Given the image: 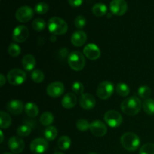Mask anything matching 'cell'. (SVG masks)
<instances>
[{
	"instance_id": "ac0fdd59",
	"label": "cell",
	"mask_w": 154,
	"mask_h": 154,
	"mask_svg": "<svg viewBox=\"0 0 154 154\" xmlns=\"http://www.w3.org/2000/svg\"><path fill=\"white\" fill-rule=\"evenodd\" d=\"M87 39V34L82 30H78L72 34L71 42L75 47L83 46L86 43Z\"/></svg>"
},
{
	"instance_id": "f35d334b",
	"label": "cell",
	"mask_w": 154,
	"mask_h": 154,
	"mask_svg": "<svg viewBox=\"0 0 154 154\" xmlns=\"http://www.w3.org/2000/svg\"><path fill=\"white\" fill-rule=\"evenodd\" d=\"M83 1L84 0H69V4L72 7L74 8H77L79 7L82 5Z\"/></svg>"
},
{
	"instance_id": "cb8c5ba5",
	"label": "cell",
	"mask_w": 154,
	"mask_h": 154,
	"mask_svg": "<svg viewBox=\"0 0 154 154\" xmlns=\"http://www.w3.org/2000/svg\"><path fill=\"white\" fill-rule=\"evenodd\" d=\"M107 6L103 3H96L92 8L93 14L96 17H102L107 13Z\"/></svg>"
},
{
	"instance_id": "52a82bcc",
	"label": "cell",
	"mask_w": 154,
	"mask_h": 154,
	"mask_svg": "<svg viewBox=\"0 0 154 154\" xmlns=\"http://www.w3.org/2000/svg\"><path fill=\"white\" fill-rule=\"evenodd\" d=\"M104 120L110 127L117 128L121 125L123 122V117L118 111L111 110L105 113Z\"/></svg>"
},
{
	"instance_id": "7a4b0ae2",
	"label": "cell",
	"mask_w": 154,
	"mask_h": 154,
	"mask_svg": "<svg viewBox=\"0 0 154 154\" xmlns=\"http://www.w3.org/2000/svg\"><path fill=\"white\" fill-rule=\"evenodd\" d=\"M48 29L54 35H62L67 32L68 24L58 17H53L48 21Z\"/></svg>"
},
{
	"instance_id": "b9f144b4",
	"label": "cell",
	"mask_w": 154,
	"mask_h": 154,
	"mask_svg": "<svg viewBox=\"0 0 154 154\" xmlns=\"http://www.w3.org/2000/svg\"><path fill=\"white\" fill-rule=\"evenodd\" d=\"M54 154H64V153H60V152H57V153H54Z\"/></svg>"
},
{
	"instance_id": "4dcf8cb0",
	"label": "cell",
	"mask_w": 154,
	"mask_h": 154,
	"mask_svg": "<svg viewBox=\"0 0 154 154\" xmlns=\"http://www.w3.org/2000/svg\"><path fill=\"white\" fill-rule=\"evenodd\" d=\"M138 95L141 99H149L151 95V89L147 86H141L138 90Z\"/></svg>"
},
{
	"instance_id": "484cf974",
	"label": "cell",
	"mask_w": 154,
	"mask_h": 154,
	"mask_svg": "<svg viewBox=\"0 0 154 154\" xmlns=\"http://www.w3.org/2000/svg\"><path fill=\"white\" fill-rule=\"evenodd\" d=\"M142 108L148 115H154V99H147L143 102Z\"/></svg>"
},
{
	"instance_id": "e575fe53",
	"label": "cell",
	"mask_w": 154,
	"mask_h": 154,
	"mask_svg": "<svg viewBox=\"0 0 154 154\" xmlns=\"http://www.w3.org/2000/svg\"><path fill=\"white\" fill-rule=\"evenodd\" d=\"M90 124L85 119H79L76 122V127L81 132H86L90 129Z\"/></svg>"
},
{
	"instance_id": "5b68a950",
	"label": "cell",
	"mask_w": 154,
	"mask_h": 154,
	"mask_svg": "<svg viewBox=\"0 0 154 154\" xmlns=\"http://www.w3.org/2000/svg\"><path fill=\"white\" fill-rule=\"evenodd\" d=\"M114 91V84L111 81H102L98 86L97 90H96V95L99 99L106 100L112 96Z\"/></svg>"
},
{
	"instance_id": "e0dca14e",
	"label": "cell",
	"mask_w": 154,
	"mask_h": 154,
	"mask_svg": "<svg viewBox=\"0 0 154 154\" xmlns=\"http://www.w3.org/2000/svg\"><path fill=\"white\" fill-rule=\"evenodd\" d=\"M6 108L11 114L14 115H19L23 112L25 107L22 101L18 100V99H13L8 102Z\"/></svg>"
},
{
	"instance_id": "7402d4cb",
	"label": "cell",
	"mask_w": 154,
	"mask_h": 154,
	"mask_svg": "<svg viewBox=\"0 0 154 154\" xmlns=\"http://www.w3.org/2000/svg\"><path fill=\"white\" fill-rule=\"evenodd\" d=\"M71 144H72L71 138L67 135H63V136L60 137L57 142L58 147L63 151L69 150L71 147Z\"/></svg>"
},
{
	"instance_id": "f1b7e54d",
	"label": "cell",
	"mask_w": 154,
	"mask_h": 154,
	"mask_svg": "<svg viewBox=\"0 0 154 154\" xmlns=\"http://www.w3.org/2000/svg\"><path fill=\"white\" fill-rule=\"evenodd\" d=\"M32 132V128L29 125L22 124L17 129V133L20 137H26Z\"/></svg>"
},
{
	"instance_id": "d6a6232c",
	"label": "cell",
	"mask_w": 154,
	"mask_h": 154,
	"mask_svg": "<svg viewBox=\"0 0 154 154\" xmlns=\"http://www.w3.org/2000/svg\"><path fill=\"white\" fill-rule=\"evenodd\" d=\"M49 10V5L45 2H41L35 6V11L38 14H45Z\"/></svg>"
},
{
	"instance_id": "ee69618b",
	"label": "cell",
	"mask_w": 154,
	"mask_h": 154,
	"mask_svg": "<svg viewBox=\"0 0 154 154\" xmlns=\"http://www.w3.org/2000/svg\"><path fill=\"white\" fill-rule=\"evenodd\" d=\"M89 154H97L96 153H90Z\"/></svg>"
},
{
	"instance_id": "1f68e13d",
	"label": "cell",
	"mask_w": 154,
	"mask_h": 154,
	"mask_svg": "<svg viewBox=\"0 0 154 154\" xmlns=\"http://www.w3.org/2000/svg\"><path fill=\"white\" fill-rule=\"evenodd\" d=\"M32 26L33 29L35 31L42 32L46 27V23L42 18H36L32 23Z\"/></svg>"
},
{
	"instance_id": "9c48e42d",
	"label": "cell",
	"mask_w": 154,
	"mask_h": 154,
	"mask_svg": "<svg viewBox=\"0 0 154 154\" xmlns=\"http://www.w3.org/2000/svg\"><path fill=\"white\" fill-rule=\"evenodd\" d=\"M47 94L51 98H58L64 93V84L60 81L52 82L47 87Z\"/></svg>"
},
{
	"instance_id": "6da1fadb",
	"label": "cell",
	"mask_w": 154,
	"mask_h": 154,
	"mask_svg": "<svg viewBox=\"0 0 154 154\" xmlns=\"http://www.w3.org/2000/svg\"><path fill=\"white\" fill-rule=\"evenodd\" d=\"M141 102L137 96H131L123 100L121 103V110L125 114L135 116L141 109Z\"/></svg>"
},
{
	"instance_id": "f546056e",
	"label": "cell",
	"mask_w": 154,
	"mask_h": 154,
	"mask_svg": "<svg viewBox=\"0 0 154 154\" xmlns=\"http://www.w3.org/2000/svg\"><path fill=\"white\" fill-rule=\"evenodd\" d=\"M31 78L34 82L40 84L45 79V75L40 69H35L31 72Z\"/></svg>"
},
{
	"instance_id": "ab89813d",
	"label": "cell",
	"mask_w": 154,
	"mask_h": 154,
	"mask_svg": "<svg viewBox=\"0 0 154 154\" xmlns=\"http://www.w3.org/2000/svg\"><path fill=\"white\" fill-rule=\"evenodd\" d=\"M5 76L2 74H1V75H0V86H1V87H3V86L5 85Z\"/></svg>"
},
{
	"instance_id": "5bb4252c",
	"label": "cell",
	"mask_w": 154,
	"mask_h": 154,
	"mask_svg": "<svg viewBox=\"0 0 154 154\" xmlns=\"http://www.w3.org/2000/svg\"><path fill=\"white\" fill-rule=\"evenodd\" d=\"M8 145L11 151L14 154L20 153L25 147V144L22 138L17 136H13L9 138Z\"/></svg>"
},
{
	"instance_id": "30bf717a",
	"label": "cell",
	"mask_w": 154,
	"mask_h": 154,
	"mask_svg": "<svg viewBox=\"0 0 154 154\" xmlns=\"http://www.w3.org/2000/svg\"><path fill=\"white\" fill-rule=\"evenodd\" d=\"M128 5L125 0H112L110 4V10L111 13L117 16L125 14Z\"/></svg>"
},
{
	"instance_id": "3957f363",
	"label": "cell",
	"mask_w": 154,
	"mask_h": 154,
	"mask_svg": "<svg viewBox=\"0 0 154 154\" xmlns=\"http://www.w3.org/2000/svg\"><path fill=\"white\" fill-rule=\"evenodd\" d=\"M120 142L123 148L128 151H135L140 146V138L133 132H126L122 135Z\"/></svg>"
},
{
	"instance_id": "603a6c76",
	"label": "cell",
	"mask_w": 154,
	"mask_h": 154,
	"mask_svg": "<svg viewBox=\"0 0 154 154\" xmlns=\"http://www.w3.org/2000/svg\"><path fill=\"white\" fill-rule=\"evenodd\" d=\"M11 118L8 114L5 111H0V127L2 129H8L11 124Z\"/></svg>"
},
{
	"instance_id": "8fae6325",
	"label": "cell",
	"mask_w": 154,
	"mask_h": 154,
	"mask_svg": "<svg viewBox=\"0 0 154 154\" xmlns=\"http://www.w3.org/2000/svg\"><path fill=\"white\" fill-rule=\"evenodd\" d=\"M29 31L26 26L20 25L17 26L12 32V38L17 43H23L28 38Z\"/></svg>"
},
{
	"instance_id": "ba28073f",
	"label": "cell",
	"mask_w": 154,
	"mask_h": 154,
	"mask_svg": "<svg viewBox=\"0 0 154 154\" xmlns=\"http://www.w3.org/2000/svg\"><path fill=\"white\" fill-rule=\"evenodd\" d=\"M34 15V11L31 7L27 5L22 6L17 10L15 17L17 20L20 23L29 22Z\"/></svg>"
},
{
	"instance_id": "60d3db41",
	"label": "cell",
	"mask_w": 154,
	"mask_h": 154,
	"mask_svg": "<svg viewBox=\"0 0 154 154\" xmlns=\"http://www.w3.org/2000/svg\"><path fill=\"white\" fill-rule=\"evenodd\" d=\"M0 135H1V139H0V142L2 143L3 139H4V135H3V132L2 131H0Z\"/></svg>"
},
{
	"instance_id": "836d02e7",
	"label": "cell",
	"mask_w": 154,
	"mask_h": 154,
	"mask_svg": "<svg viewBox=\"0 0 154 154\" xmlns=\"http://www.w3.org/2000/svg\"><path fill=\"white\" fill-rule=\"evenodd\" d=\"M8 51V54L11 57H17L20 54L21 49L18 45L14 43H11L9 45Z\"/></svg>"
},
{
	"instance_id": "277c9868",
	"label": "cell",
	"mask_w": 154,
	"mask_h": 154,
	"mask_svg": "<svg viewBox=\"0 0 154 154\" xmlns=\"http://www.w3.org/2000/svg\"><path fill=\"white\" fill-rule=\"evenodd\" d=\"M68 63L71 69L76 72L81 71L84 68L86 60L84 54L79 51H73L70 53L68 57Z\"/></svg>"
},
{
	"instance_id": "4316f807",
	"label": "cell",
	"mask_w": 154,
	"mask_h": 154,
	"mask_svg": "<svg viewBox=\"0 0 154 154\" xmlns=\"http://www.w3.org/2000/svg\"><path fill=\"white\" fill-rule=\"evenodd\" d=\"M54 117L52 113L48 112V111H46V112L43 113V114L41 115L40 117V122L43 126H49L54 123Z\"/></svg>"
},
{
	"instance_id": "8992f818",
	"label": "cell",
	"mask_w": 154,
	"mask_h": 154,
	"mask_svg": "<svg viewBox=\"0 0 154 154\" xmlns=\"http://www.w3.org/2000/svg\"><path fill=\"white\" fill-rule=\"evenodd\" d=\"M7 78L9 84L12 85H21L26 80V74L20 69H13L8 72Z\"/></svg>"
},
{
	"instance_id": "4fadbf2b",
	"label": "cell",
	"mask_w": 154,
	"mask_h": 154,
	"mask_svg": "<svg viewBox=\"0 0 154 154\" xmlns=\"http://www.w3.org/2000/svg\"><path fill=\"white\" fill-rule=\"evenodd\" d=\"M90 132L93 135L97 137H102L105 135L108 132V128L106 125L102 121L99 120H94L90 123Z\"/></svg>"
},
{
	"instance_id": "ffe728a7",
	"label": "cell",
	"mask_w": 154,
	"mask_h": 154,
	"mask_svg": "<svg viewBox=\"0 0 154 154\" xmlns=\"http://www.w3.org/2000/svg\"><path fill=\"white\" fill-rule=\"evenodd\" d=\"M36 64V60L32 54H26L23 57L22 65L26 71H32Z\"/></svg>"
},
{
	"instance_id": "7bdbcfd3",
	"label": "cell",
	"mask_w": 154,
	"mask_h": 154,
	"mask_svg": "<svg viewBox=\"0 0 154 154\" xmlns=\"http://www.w3.org/2000/svg\"><path fill=\"white\" fill-rule=\"evenodd\" d=\"M5 154H14V153H5Z\"/></svg>"
},
{
	"instance_id": "d4e9b609",
	"label": "cell",
	"mask_w": 154,
	"mask_h": 154,
	"mask_svg": "<svg viewBox=\"0 0 154 154\" xmlns=\"http://www.w3.org/2000/svg\"><path fill=\"white\" fill-rule=\"evenodd\" d=\"M57 135H58V131L55 126H49L45 129V132H44V135L46 140L48 141H54L56 138H57Z\"/></svg>"
},
{
	"instance_id": "44dd1931",
	"label": "cell",
	"mask_w": 154,
	"mask_h": 154,
	"mask_svg": "<svg viewBox=\"0 0 154 154\" xmlns=\"http://www.w3.org/2000/svg\"><path fill=\"white\" fill-rule=\"evenodd\" d=\"M24 110H25L26 114L29 117H32V118L33 117H35L39 113V110L38 106L35 104L32 103V102H28V103L26 104Z\"/></svg>"
},
{
	"instance_id": "2e32d148",
	"label": "cell",
	"mask_w": 154,
	"mask_h": 154,
	"mask_svg": "<svg viewBox=\"0 0 154 154\" xmlns=\"http://www.w3.org/2000/svg\"><path fill=\"white\" fill-rule=\"evenodd\" d=\"M80 105L85 110H91L96 106V99L94 96L90 93H83L79 99Z\"/></svg>"
},
{
	"instance_id": "83f0119b",
	"label": "cell",
	"mask_w": 154,
	"mask_h": 154,
	"mask_svg": "<svg viewBox=\"0 0 154 154\" xmlns=\"http://www.w3.org/2000/svg\"><path fill=\"white\" fill-rule=\"evenodd\" d=\"M116 91H117V94L119 96H122V97H126V96H129V93H130V89H129V86L126 84L125 83H118L116 86Z\"/></svg>"
},
{
	"instance_id": "8d00e7d4",
	"label": "cell",
	"mask_w": 154,
	"mask_h": 154,
	"mask_svg": "<svg viewBox=\"0 0 154 154\" xmlns=\"http://www.w3.org/2000/svg\"><path fill=\"white\" fill-rule=\"evenodd\" d=\"M72 91L75 93V94L82 95L84 91V86L80 81H75L72 84Z\"/></svg>"
},
{
	"instance_id": "7c38bea8",
	"label": "cell",
	"mask_w": 154,
	"mask_h": 154,
	"mask_svg": "<svg viewBox=\"0 0 154 154\" xmlns=\"http://www.w3.org/2000/svg\"><path fill=\"white\" fill-rule=\"evenodd\" d=\"M48 149V143L45 138H35L30 144V150L35 154H42L45 153Z\"/></svg>"
},
{
	"instance_id": "74e56055",
	"label": "cell",
	"mask_w": 154,
	"mask_h": 154,
	"mask_svg": "<svg viewBox=\"0 0 154 154\" xmlns=\"http://www.w3.org/2000/svg\"><path fill=\"white\" fill-rule=\"evenodd\" d=\"M87 24V20L86 18L82 15H79L77 17L75 20V25L77 29H82Z\"/></svg>"
},
{
	"instance_id": "d6986e66",
	"label": "cell",
	"mask_w": 154,
	"mask_h": 154,
	"mask_svg": "<svg viewBox=\"0 0 154 154\" xmlns=\"http://www.w3.org/2000/svg\"><path fill=\"white\" fill-rule=\"evenodd\" d=\"M78 99L77 96L74 93H69L66 95H65L64 97L62 99V106L66 109H71L73 108L75 105H77Z\"/></svg>"
},
{
	"instance_id": "d590c367",
	"label": "cell",
	"mask_w": 154,
	"mask_h": 154,
	"mask_svg": "<svg viewBox=\"0 0 154 154\" xmlns=\"http://www.w3.org/2000/svg\"><path fill=\"white\" fill-rule=\"evenodd\" d=\"M139 154H154V144L147 143L140 148Z\"/></svg>"
},
{
	"instance_id": "9a60e30c",
	"label": "cell",
	"mask_w": 154,
	"mask_h": 154,
	"mask_svg": "<svg viewBox=\"0 0 154 154\" xmlns=\"http://www.w3.org/2000/svg\"><path fill=\"white\" fill-rule=\"evenodd\" d=\"M84 56L90 60H96L100 57L101 51L95 44H88L84 48Z\"/></svg>"
}]
</instances>
